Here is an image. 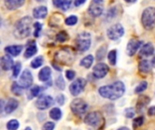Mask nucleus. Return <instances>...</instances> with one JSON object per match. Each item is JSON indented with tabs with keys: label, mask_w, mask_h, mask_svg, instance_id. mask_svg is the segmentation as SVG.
Returning <instances> with one entry per match:
<instances>
[{
	"label": "nucleus",
	"mask_w": 155,
	"mask_h": 130,
	"mask_svg": "<svg viewBox=\"0 0 155 130\" xmlns=\"http://www.w3.org/2000/svg\"><path fill=\"white\" fill-rule=\"evenodd\" d=\"M98 91L103 98L114 100L121 98L124 94L125 86L122 81H115L110 85H106L99 88Z\"/></svg>",
	"instance_id": "obj_1"
},
{
	"label": "nucleus",
	"mask_w": 155,
	"mask_h": 130,
	"mask_svg": "<svg viewBox=\"0 0 155 130\" xmlns=\"http://www.w3.org/2000/svg\"><path fill=\"white\" fill-rule=\"evenodd\" d=\"M31 24L32 18L29 16H25L19 19L15 24L14 29V34L17 39H25L29 36L31 33Z\"/></svg>",
	"instance_id": "obj_2"
},
{
	"label": "nucleus",
	"mask_w": 155,
	"mask_h": 130,
	"mask_svg": "<svg viewBox=\"0 0 155 130\" xmlns=\"http://www.w3.org/2000/svg\"><path fill=\"white\" fill-rule=\"evenodd\" d=\"M142 23L146 30H153L155 27V7H147L142 14Z\"/></svg>",
	"instance_id": "obj_3"
},
{
	"label": "nucleus",
	"mask_w": 155,
	"mask_h": 130,
	"mask_svg": "<svg viewBox=\"0 0 155 130\" xmlns=\"http://www.w3.org/2000/svg\"><path fill=\"white\" fill-rule=\"evenodd\" d=\"M75 46L81 52H84L89 50L91 46V34L87 32L79 33L75 39Z\"/></svg>",
	"instance_id": "obj_4"
},
{
	"label": "nucleus",
	"mask_w": 155,
	"mask_h": 130,
	"mask_svg": "<svg viewBox=\"0 0 155 130\" xmlns=\"http://www.w3.org/2000/svg\"><path fill=\"white\" fill-rule=\"evenodd\" d=\"M104 120L102 114L98 111H93L88 113L84 118V123L95 128H100Z\"/></svg>",
	"instance_id": "obj_5"
},
{
	"label": "nucleus",
	"mask_w": 155,
	"mask_h": 130,
	"mask_svg": "<svg viewBox=\"0 0 155 130\" xmlns=\"http://www.w3.org/2000/svg\"><path fill=\"white\" fill-rule=\"evenodd\" d=\"M70 107H71V110L73 111V113L78 116L84 114L88 109V104L81 99L74 100Z\"/></svg>",
	"instance_id": "obj_6"
},
{
	"label": "nucleus",
	"mask_w": 155,
	"mask_h": 130,
	"mask_svg": "<svg viewBox=\"0 0 155 130\" xmlns=\"http://www.w3.org/2000/svg\"><path fill=\"white\" fill-rule=\"evenodd\" d=\"M104 0H92L88 7V13L94 17L100 16L104 12Z\"/></svg>",
	"instance_id": "obj_7"
},
{
	"label": "nucleus",
	"mask_w": 155,
	"mask_h": 130,
	"mask_svg": "<svg viewBox=\"0 0 155 130\" xmlns=\"http://www.w3.org/2000/svg\"><path fill=\"white\" fill-rule=\"evenodd\" d=\"M107 36L110 40L116 41L120 39L124 34V29L122 24H115L112 25L108 30H107Z\"/></svg>",
	"instance_id": "obj_8"
},
{
	"label": "nucleus",
	"mask_w": 155,
	"mask_h": 130,
	"mask_svg": "<svg viewBox=\"0 0 155 130\" xmlns=\"http://www.w3.org/2000/svg\"><path fill=\"white\" fill-rule=\"evenodd\" d=\"M86 85V81L84 78H79L75 81H73V83L70 85L69 90L70 92L73 96H77L80 93L83 92V90H84V87Z\"/></svg>",
	"instance_id": "obj_9"
},
{
	"label": "nucleus",
	"mask_w": 155,
	"mask_h": 130,
	"mask_svg": "<svg viewBox=\"0 0 155 130\" xmlns=\"http://www.w3.org/2000/svg\"><path fill=\"white\" fill-rule=\"evenodd\" d=\"M54 105V99L49 95H43L36 100L35 106L39 110H45Z\"/></svg>",
	"instance_id": "obj_10"
},
{
	"label": "nucleus",
	"mask_w": 155,
	"mask_h": 130,
	"mask_svg": "<svg viewBox=\"0 0 155 130\" xmlns=\"http://www.w3.org/2000/svg\"><path fill=\"white\" fill-rule=\"evenodd\" d=\"M57 54H58L57 61L61 62L62 63L67 64V65H70L74 60V55L73 54L71 50H68L67 48L66 49L64 48V50L59 52Z\"/></svg>",
	"instance_id": "obj_11"
},
{
	"label": "nucleus",
	"mask_w": 155,
	"mask_h": 130,
	"mask_svg": "<svg viewBox=\"0 0 155 130\" xmlns=\"http://www.w3.org/2000/svg\"><path fill=\"white\" fill-rule=\"evenodd\" d=\"M109 72V67L105 63H97L93 69V74L96 79H102Z\"/></svg>",
	"instance_id": "obj_12"
},
{
	"label": "nucleus",
	"mask_w": 155,
	"mask_h": 130,
	"mask_svg": "<svg viewBox=\"0 0 155 130\" xmlns=\"http://www.w3.org/2000/svg\"><path fill=\"white\" fill-rule=\"evenodd\" d=\"M19 84L24 89H27L31 87V85L33 84V75L29 70H25L22 72L19 79Z\"/></svg>",
	"instance_id": "obj_13"
},
{
	"label": "nucleus",
	"mask_w": 155,
	"mask_h": 130,
	"mask_svg": "<svg viewBox=\"0 0 155 130\" xmlns=\"http://www.w3.org/2000/svg\"><path fill=\"white\" fill-rule=\"evenodd\" d=\"M143 44V42L140 41V40H135V39H133L131 41H129L128 44H127V47H126V52L129 56H134L137 51L139 50V48L142 46Z\"/></svg>",
	"instance_id": "obj_14"
},
{
	"label": "nucleus",
	"mask_w": 155,
	"mask_h": 130,
	"mask_svg": "<svg viewBox=\"0 0 155 130\" xmlns=\"http://www.w3.org/2000/svg\"><path fill=\"white\" fill-rule=\"evenodd\" d=\"M153 53H154V47L151 43H145L142 47V49L139 52V56L143 57V58H146V57L153 56Z\"/></svg>",
	"instance_id": "obj_15"
},
{
	"label": "nucleus",
	"mask_w": 155,
	"mask_h": 130,
	"mask_svg": "<svg viewBox=\"0 0 155 130\" xmlns=\"http://www.w3.org/2000/svg\"><path fill=\"white\" fill-rule=\"evenodd\" d=\"M36 52H37V46H36L35 43L34 41H30V42L27 43L26 50L25 51V53H24V57L26 58V59L31 58V57L34 56Z\"/></svg>",
	"instance_id": "obj_16"
},
{
	"label": "nucleus",
	"mask_w": 155,
	"mask_h": 130,
	"mask_svg": "<svg viewBox=\"0 0 155 130\" xmlns=\"http://www.w3.org/2000/svg\"><path fill=\"white\" fill-rule=\"evenodd\" d=\"M47 8L46 6L41 5L38 7H35L33 10V16L36 19H44L47 15Z\"/></svg>",
	"instance_id": "obj_17"
},
{
	"label": "nucleus",
	"mask_w": 155,
	"mask_h": 130,
	"mask_svg": "<svg viewBox=\"0 0 155 130\" xmlns=\"http://www.w3.org/2000/svg\"><path fill=\"white\" fill-rule=\"evenodd\" d=\"M15 63L13 59L8 56V55H5L1 58V68L4 71H9L14 67Z\"/></svg>",
	"instance_id": "obj_18"
},
{
	"label": "nucleus",
	"mask_w": 155,
	"mask_h": 130,
	"mask_svg": "<svg viewBox=\"0 0 155 130\" xmlns=\"http://www.w3.org/2000/svg\"><path fill=\"white\" fill-rule=\"evenodd\" d=\"M18 105H19V103H18V101L16 100H15L13 98H10L8 100V101L6 102L5 107V113L6 114H11L12 112H14L17 109Z\"/></svg>",
	"instance_id": "obj_19"
},
{
	"label": "nucleus",
	"mask_w": 155,
	"mask_h": 130,
	"mask_svg": "<svg viewBox=\"0 0 155 130\" xmlns=\"http://www.w3.org/2000/svg\"><path fill=\"white\" fill-rule=\"evenodd\" d=\"M25 0H5V5L9 10H15L25 4Z\"/></svg>",
	"instance_id": "obj_20"
},
{
	"label": "nucleus",
	"mask_w": 155,
	"mask_h": 130,
	"mask_svg": "<svg viewBox=\"0 0 155 130\" xmlns=\"http://www.w3.org/2000/svg\"><path fill=\"white\" fill-rule=\"evenodd\" d=\"M23 50V45H10L5 48V51L7 54L11 56H17L21 53Z\"/></svg>",
	"instance_id": "obj_21"
},
{
	"label": "nucleus",
	"mask_w": 155,
	"mask_h": 130,
	"mask_svg": "<svg viewBox=\"0 0 155 130\" xmlns=\"http://www.w3.org/2000/svg\"><path fill=\"white\" fill-rule=\"evenodd\" d=\"M73 0H53L54 5L57 8L62 9L63 11H66L71 6Z\"/></svg>",
	"instance_id": "obj_22"
},
{
	"label": "nucleus",
	"mask_w": 155,
	"mask_h": 130,
	"mask_svg": "<svg viewBox=\"0 0 155 130\" xmlns=\"http://www.w3.org/2000/svg\"><path fill=\"white\" fill-rule=\"evenodd\" d=\"M150 103V98L147 96H141L138 100H137V104H136V109L138 112H142L143 110V109Z\"/></svg>",
	"instance_id": "obj_23"
},
{
	"label": "nucleus",
	"mask_w": 155,
	"mask_h": 130,
	"mask_svg": "<svg viewBox=\"0 0 155 130\" xmlns=\"http://www.w3.org/2000/svg\"><path fill=\"white\" fill-rule=\"evenodd\" d=\"M51 69L50 67H44L40 71H39V74H38V79L41 81H47L50 80L51 78Z\"/></svg>",
	"instance_id": "obj_24"
},
{
	"label": "nucleus",
	"mask_w": 155,
	"mask_h": 130,
	"mask_svg": "<svg viewBox=\"0 0 155 130\" xmlns=\"http://www.w3.org/2000/svg\"><path fill=\"white\" fill-rule=\"evenodd\" d=\"M152 69V65L149 61L147 60H142L139 62V71L142 73H148Z\"/></svg>",
	"instance_id": "obj_25"
},
{
	"label": "nucleus",
	"mask_w": 155,
	"mask_h": 130,
	"mask_svg": "<svg viewBox=\"0 0 155 130\" xmlns=\"http://www.w3.org/2000/svg\"><path fill=\"white\" fill-rule=\"evenodd\" d=\"M93 62H94V56L90 54V55L85 56V57L81 61L80 64H81L83 67H84V68H86V69H89V68L93 65Z\"/></svg>",
	"instance_id": "obj_26"
},
{
	"label": "nucleus",
	"mask_w": 155,
	"mask_h": 130,
	"mask_svg": "<svg viewBox=\"0 0 155 130\" xmlns=\"http://www.w3.org/2000/svg\"><path fill=\"white\" fill-rule=\"evenodd\" d=\"M50 118L54 120H60L62 118V111L59 108H54L49 112Z\"/></svg>",
	"instance_id": "obj_27"
},
{
	"label": "nucleus",
	"mask_w": 155,
	"mask_h": 130,
	"mask_svg": "<svg viewBox=\"0 0 155 130\" xmlns=\"http://www.w3.org/2000/svg\"><path fill=\"white\" fill-rule=\"evenodd\" d=\"M23 87H21V85L17 82H13L12 87H11V91L16 95V96H20L23 93Z\"/></svg>",
	"instance_id": "obj_28"
},
{
	"label": "nucleus",
	"mask_w": 155,
	"mask_h": 130,
	"mask_svg": "<svg viewBox=\"0 0 155 130\" xmlns=\"http://www.w3.org/2000/svg\"><path fill=\"white\" fill-rule=\"evenodd\" d=\"M108 61H109L111 65H113V66L116 65V62H117V52H116V50H112L108 53Z\"/></svg>",
	"instance_id": "obj_29"
},
{
	"label": "nucleus",
	"mask_w": 155,
	"mask_h": 130,
	"mask_svg": "<svg viewBox=\"0 0 155 130\" xmlns=\"http://www.w3.org/2000/svg\"><path fill=\"white\" fill-rule=\"evenodd\" d=\"M44 63V59L42 56H38L36 58H35L32 62H31V67L33 69H37L40 66H42Z\"/></svg>",
	"instance_id": "obj_30"
},
{
	"label": "nucleus",
	"mask_w": 155,
	"mask_h": 130,
	"mask_svg": "<svg viewBox=\"0 0 155 130\" xmlns=\"http://www.w3.org/2000/svg\"><path fill=\"white\" fill-rule=\"evenodd\" d=\"M19 128V122L16 119H11L6 124V128L8 130H17Z\"/></svg>",
	"instance_id": "obj_31"
},
{
	"label": "nucleus",
	"mask_w": 155,
	"mask_h": 130,
	"mask_svg": "<svg viewBox=\"0 0 155 130\" xmlns=\"http://www.w3.org/2000/svg\"><path fill=\"white\" fill-rule=\"evenodd\" d=\"M147 86H148L147 81H142V82H140V83L138 84V86H137V87L135 88V90H134V92H135L136 94H140V93L143 92V91L147 89Z\"/></svg>",
	"instance_id": "obj_32"
},
{
	"label": "nucleus",
	"mask_w": 155,
	"mask_h": 130,
	"mask_svg": "<svg viewBox=\"0 0 155 130\" xmlns=\"http://www.w3.org/2000/svg\"><path fill=\"white\" fill-rule=\"evenodd\" d=\"M69 39V35L66 32L64 31H61L57 33L56 35V40L60 43H64V42H66L67 40Z\"/></svg>",
	"instance_id": "obj_33"
},
{
	"label": "nucleus",
	"mask_w": 155,
	"mask_h": 130,
	"mask_svg": "<svg viewBox=\"0 0 155 130\" xmlns=\"http://www.w3.org/2000/svg\"><path fill=\"white\" fill-rule=\"evenodd\" d=\"M106 50H107V47H106L105 45H104V46H102V47H100V48L98 49V51H97V52H96V59H97L98 61L103 60V59L104 58L105 53H106Z\"/></svg>",
	"instance_id": "obj_34"
},
{
	"label": "nucleus",
	"mask_w": 155,
	"mask_h": 130,
	"mask_svg": "<svg viewBox=\"0 0 155 130\" xmlns=\"http://www.w3.org/2000/svg\"><path fill=\"white\" fill-rule=\"evenodd\" d=\"M34 28H35V32H34V35H35V37H39L40 33H41L42 28H43L42 24H40L39 22H35V23L34 24Z\"/></svg>",
	"instance_id": "obj_35"
},
{
	"label": "nucleus",
	"mask_w": 155,
	"mask_h": 130,
	"mask_svg": "<svg viewBox=\"0 0 155 130\" xmlns=\"http://www.w3.org/2000/svg\"><path fill=\"white\" fill-rule=\"evenodd\" d=\"M77 22H78V18L75 15H71L64 20V23L67 25H74Z\"/></svg>",
	"instance_id": "obj_36"
},
{
	"label": "nucleus",
	"mask_w": 155,
	"mask_h": 130,
	"mask_svg": "<svg viewBox=\"0 0 155 130\" xmlns=\"http://www.w3.org/2000/svg\"><path fill=\"white\" fill-rule=\"evenodd\" d=\"M21 68H22V65H21V63L19 62L15 63V65L13 67V77L16 78L18 76V74L21 71Z\"/></svg>",
	"instance_id": "obj_37"
},
{
	"label": "nucleus",
	"mask_w": 155,
	"mask_h": 130,
	"mask_svg": "<svg viewBox=\"0 0 155 130\" xmlns=\"http://www.w3.org/2000/svg\"><path fill=\"white\" fill-rule=\"evenodd\" d=\"M143 123H144V118H143V117H138V118H136V119L134 120L133 125H134V128H140L141 126H143Z\"/></svg>",
	"instance_id": "obj_38"
},
{
	"label": "nucleus",
	"mask_w": 155,
	"mask_h": 130,
	"mask_svg": "<svg viewBox=\"0 0 155 130\" xmlns=\"http://www.w3.org/2000/svg\"><path fill=\"white\" fill-rule=\"evenodd\" d=\"M55 84H56L57 88H58V89H60L61 90H64V88H65V82H64V79H63V77H62V76L57 77L56 81H55Z\"/></svg>",
	"instance_id": "obj_39"
},
{
	"label": "nucleus",
	"mask_w": 155,
	"mask_h": 130,
	"mask_svg": "<svg viewBox=\"0 0 155 130\" xmlns=\"http://www.w3.org/2000/svg\"><path fill=\"white\" fill-rule=\"evenodd\" d=\"M40 91H41L40 86H37V85H36V86H34L33 88H31V90H30L31 98H35V97L38 96L39 93H40Z\"/></svg>",
	"instance_id": "obj_40"
},
{
	"label": "nucleus",
	"mask_w": 155,
	"mask_h": 130,
	"mask_svg": "<svg viewBox=\"0 0 155 130\" xmlns=\"http://www.w3.org/2000/svg\"><path fill=\"white\" fill-rule=\"evenodd\" d=\"M54 127H55V124L52 121H48L46 122L43 128H42V130H54Z\"/></svg>",
	"instance_id": "obj_41"
},
{
	"label": "nucleus",
	"mask_w": 155,
	"mask_h": 130,
	"mask_svg": "<svg viewBox=\"0 0 155 130\" xmlns=\"http://www.w3.org/2000/svg\"><path fill=\"white\" fill-rule=\"evenodd\" d=\"M65 77H66V79H67V80L72 81V80H74V77H75V72H74V71H70V70H68V71H65Z\"/></svg>",
	"instance_id": "obj_42"
},
{
	"label": "nucleus",
	"mask_w": 155,
	"mask_h": 130,
	"mask_svg": "<svg viewBox=\"0 0 155 130\" xmlns=\"http://www.w3.org/2000/svg\"><path fill=\"white\" fill-rule=\"evenodd\" d=\"M64 100H65V98L63 94H59L57 97H56V102L59 104V105H64Z\"/></svg>",
	"instance_id": "obj_43"
},
{
	"label": "nucleus",
	"mask_w": 155,
	"mask_h": 130,
	"mask_svg": "<svg viewBox=\"0 0 155 130\" xmlns=\"http://www.w3.org/2000/svg\"><path fill=\"white\" fill-rule=\"evenodd\" d=\"M125 115L128 119H131L134 116V110L133 109H126L125 110Z\"/></svg>",
	"instance_id": "obj_44"
},
{
	"label": "nucleus",
	"mask_w": 155,
	"mask_h": 130,
	"mask_svg": "<svg viewBox=\"0 0 155 130\" xmlns=\"http://www.w3.org/2000/svg\"><path fill=\"white\" fill-rule=\"evenodd\" d=\"M115 14H116V11H115V8H114V7L111 8V9L108 10V12H107V17H108L109 19L112 18V17H114V16H115Z\"/></svg>",
	"instance_id": "obj_45"
},
{
	"label": "nucleus",
	"mask_w": 155,
	"mask_h": 130,
	"mask_svg": "<svg viewBox=\"0 0 155 130\" xmlns=\"http://www.w3.org/2000/svg\"><path fill=\"white\" fill-rule=\"evenodd\" d=\"M148 115H149V116H155V106L151 107V108L148 109Z\"/></svg>",
	"instance_id": "obj_46"
},
{
	"label": "nucleus",
	"mask_w": 155,
	"mask_h": 130,
	"mask_svg": "<svg viewBox=\"0 0 155 130\" xmlns=\"http://www.w3.org/2000/svg\"><path fill=\"white\" fill-rule=\"evenodd\" d=\"M85 1H86V0H74V5H75V6H80L81 5L84 4V3H85Z\"/></svg>",
	"instance_id": "obj_47"
},
{
	"label": "nucleus",
	"mask_w": 155,
	"mask_h": 130,
	"mask_svg": "<svg viewBox=\"0 0 155 130\" xmlns=\"http://www.w3.org/2000/svg\"><path fill=\"white\" fill-rule=\"evenodd\" d=\"M117 130H130L128 128H126V127H123V128H118Z\"/></svg>",
	"instance_id": "obj_48"
},
{
	"label": "nucleus",
	"mask_w": 155,
	"mask_h": 130,
	"mask_svg": "<svg viewBox=\"0 0 155 130\" xmlns=\"http://www.w3.org/2000/svg\"><path fill=\"white\" fill-rule=\"evenodd\" d=\"M152 65L155 67V56L153 58V60H152Z\"/></svg>",
	"instance_id": "obj_49"
},
{
	"label": "nucleus",
	"mask_w": 155,
	"mask_h": 130,
	"mask_svg": "<svg viewBox=\"0 0 155 130\" xmlns=\"http://www.w3.org/2000/svg\"><path fill=\"white\" fill-rule=\"evenodd\" d=\"M125 2H127V3H134L136 0H124Z\"/></svg>",
	"instance_id": "obj_50"
},
{
	"label": "nucleus",
	"mask_w": 155,
	"mask_h": 130,
	"mask_svg": "<svg viewBox=\"0 0 155 130\" xmlns=\"http://www.w3.org/2000/svg\"><path fill=\"white\" fill-rule=\"evenodd\" d=\"M25 130H32V129H31V128L27 127V128H25Z\"/></svg>",
	"instance_id": "obj_51"
},
{
	"label": "nucleus",
	"mask_w": 155,
	"mask_h": 130,
	"mask_svg": "<svg viewBox=\"0 0 155 130\" xmlns=\"http://www.w3.org/2000/svg\"><path fill=\"white\" fill-rule=\"evenodd\" d=\"M37 2H42V1H45V0H36Z\"/></svg>",
	"instance_id": "obj_52"
}]
</instances>
